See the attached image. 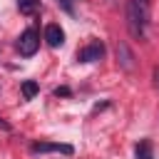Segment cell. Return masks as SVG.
<instances>
[{
  "mask_svg": "<svg viewBox=\"0 0 159 159\" xmlns=\"http://www.w3.org/2000/svg\"><path fill=\"white\" fill-rule=\"evenodd\" d=\"M147 22H149V7L137 2V0H129V5H127V27H129L132 37L142 40L144 32H147Z\"/></svg>",
  "mask_w": 159,
  "mask_h": 159,
  "instance_id": "1",
  "label": "cell"
},
{
  "mask_svg": "<svg viewBox=\"0 0 159 159\" xmlns=\"http://www.w3.org/2000/svg\"><path fill=\"white\" fill-rule=\"evenodd\" d=\"M37 47H40V35H37V30L27 27V30L20 35V40H17V52H20L22 57H32V55L37 52Z\"/></svg>",
  "mask_w": 159,
  "mask_h": 159,
  "instance_id": "2",
  "label": "cell"
},
{
  "mask_svg": "<svg viewBox=\"0 0 159 159\" xmlns=\"http://www.w3.org/2000/svg\"><path fill=\"white\" fill-rule=\"evenodd\" d=\"M114 52H117V65H119L122 70L132 72V70H134V52L129 50V45H127V42H117Z\"/></svg>",
  "mask_w": 159,
  "mask_h": 159,
  "instance_id": "3",
  "label": "cell"
},
{
  "mask_svg": "<svg viewBox=\"0 0 159 159\" xmlns=\"http://www.w3.org/2000/svg\"><path fill=\"white\" fill-rule=\"evenodd\" d=\"M102 55H104V45L102 42H89L87 47H82L77 52V60L80 62H97Z\"/></svg>",
  "mask_w": 159,
  "mask_h": 159,
  "instance_id": "4",
  "label": "cell"
},
{
  "mask_svg": "<svg viewBox=\"0 0 159 159\" xmlns=\"http://www.w3.org/2000/svg\"><path fill=\"white\" fill-rule=\"evenodd\" d=\"M45 42L50 45V47H60L62 42H65V32H62V27L60 25H47L45 27Z\"/></svg>",
  "mask_w": 159,
  "mask_h": 159,
  "instance_id": "5",
  "label": "cell"
},
{
  "mask_svg": "<svg viewBox=\"0 0 159 159\" xmlns=\"http://www.w3.org/2000/svg\"><path fill=\"white\" fill-rule=\"evenodd\" d=\"M30 149H32L35 154H45V152H62V154H72V152H75L70 144H50V142H37V144H32Z\"/></svg>",
  "mask_w": 159,
  "mask_h": 159,
  "instance_id": "6",
  "label": "cell"
},
{
  "mask_svg": "<svg viewBox=\"0 0 159 159\" xmlns=\"http://www.w3.org/2000/svg\"><path fill=\"white\" fill-rule=\"evenodd\" d=\"M134 157H137V159H154L152 142H149V139H139L137 147H134Z\"/></svg>",
  "mask_w": 159,
  "mask_h": 159,
  "instance_id": "7",
  "label": "cell"
},
{
  "mask_svg": "<svg viewBox=\"0 0 159 159\" xmlns=\"http://www.w3.org/2000/svg\"><path fill=\"white\" fill-rule=\"evenodd\" d=\"M17 10L22 15H35L40 10V0H17Z\"/></svg>",
  "mask_w": 159,
  "mask_h": 159,
  "instance_id": "8",
  "label": "cell"
},
{
  "mask_svg": "<svg viewBox=\"0 0 159 159\" xmlns=\"http://www.w3.org/2000/svg\"><path fill=\"white\" fill-rule=\"evenodd\" d=\"M37 92H40V84H37V82H32V80L22 82V97H25V99H32Z\"/></svg>",
  "mask_w": 159,
  "mask_h": 159,
  "instance_id": "9",
  "label": "cell"
},
{
  "mask_svg": "<svg viewBox=\"0 0 159 159\" xmlns=\"http://www.w3.org/2000/svg\"><path fill=\"white\" fill-rule=\"evenodd\" d=\"M57 2H60V7H62L65 12H70V15L75 12V5H72V0H57Z\"/></svg>",
  "mask_w": 159,
  "mask_h": 159,
  "instance_id": "10",
  "label": "cell"
},
{
  "mask_svg": "<svg viewBox=\"0 0 159 159\" xmlns=\"http://www.w3.org/2000/svg\"><path fill=\"white\" fill-rule=\"evenodd\" d=\"M55 94H57V97H67V94H70V87H57Z\"/></svg>",
  "mask_w": 159,
  "mask_h": 159,
  "instance_id": "11",
  "label": "cell"
},
{
  "mask_svg": "<svg viewBox=\"0 0 159 159\" xmlns=\"http://www.w3.org/2000/svg\"><path fill=\"white\" fill-rule=\"evenodd\" d=\"M152 77H154V87L159 89V67H154V72H152Z\"/></svg>",
  "mask_w": 159,
  "mask_h": 159,
  "instance_id": "12",
  "label": "cell"
},
{
  "mask_svg": "<svg viewBox=\"0 0 159 159\" xmlns=\"http://www.w3.org/2000/svg\"><path fill=\"white\" fill-rule=\"evenodd\" d=\"M0 129H5V132H7V129H10V124H7V122H5V119H2V117H0Z\"/></svg>",
  "mask_w": 159,
  "mask_h": 159,
  "instance_id": "13",
  "label": "cell"
},
{
  "mask_svg": "<svg viewBox=\"0 0 159 159\" xmlns=\"http://www.w3.org/2000/svg\"><path fill=\"white\" fill-rule=\"evenodd\" d=\"M137 2H142V5H147V7H149V0H137Z\"/></svg>",
  "mask_w": 159,
  "mask_h": 159,
  "instance_id": "14",
  "label": "cell"
}]
</instances>
